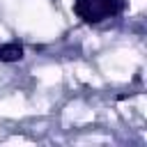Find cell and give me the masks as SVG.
<instances>
[{
  "label": "cell",
  "mask_w": 147,
  "mask_h": 147,
  "mask_svg": "<svg viewBox=\"0 0 147 147\" xmlns=\"http://www.w3.org/2000/svg\"><path fill=\"white\" fill-rule=\"evenodd\" d=\"M122 9V0H76L74 11L85 23H101L106 18L117 16Z\"/></svg>",
  "instance_id": "6da1fadb"
},
{
  "label": "cell",
  "mask_w": 147,
  "mask_h": 147,
  "mask_svg": "<svg viewBox=\"0 0 147 147\" xmlns=\"http://www.w3.org/2000/svg\"><path fill=\"white\" fill-rule=\"evenodd\" d=\"M18 60H23V44L9 41L0 46V62H18Z\"/></svg>",
  "instance_id": "7a4b0ae2"
}]
</instances>
